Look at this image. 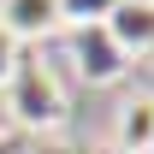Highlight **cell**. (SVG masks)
<instances>
[{
    "label": "cell",
    "instance_id": "6da1fadb",
    "mask_svg": "<svg viewBox=\"0 0 154 154\" xmlns=\"http://www.w3.org/2000/svg\"><path fill=\"white\" fill-rule=\"evenodd\" d=\"M6 113L18 119L24 131H59V119H65V89H59V77L48 59H24L12 65L6 77Z\"/></svg>",
    "mask_w": 154,
    "mask_h": 154
},
{
    "label": "cell",
    "instance_id": "7a4b0ae2",
    "mask_svg": "<svg viewBox=\"0 0 154 154\" xmlns=\"http://www.w3.org/2000/svg\"><path fill=\"white\" fill-rule=\"evenodd\" d=\"M0 30L12 48H48L65 36V6L59 0H0Z\"/></svg>",
    "mask_w": 154,
    "mask_h": 154
},
{
    "label": "cell",
    "instance_id": "3957f363",
    "mask_svg": "<svg viewBox=\"0 0 154 154\" xmlns=\"http://www.w3.org/2000/svg\"><path fill=\"white\" fill-rule=\"evenodd\" d=\"M65 42H71L77 77H83L89 89H107V83H119V77L131 71V59H125V54L113 48V42H107V30H101V24H83V30H65Z\"/></svg>",
    "mask_w": 154,
    "mask_h": 154
},
{
    "label": "cell",
    "instance_id": "277c9868",
    "mask_svg": "<svg viewBox=\"0 0 154 154\" xmlns=\"http://www.w3.org/2000/svg\"><path fill=\"white\" fill-rule=\"evenodd\" d=\"M101 30L125 59H148L154 54V0H119L101 18Z\"/></svg>",
    "mask_w": 154,
    "mask_h": 154
},
{
    "label": "cell",
    "instance_id": "5b68a950",
    "mask_svg": "<svg viewBox=\"0 0 154 154\" xmlns=\"http://www.w3.org/2000/svg\"><path fill=\"white\" fill-rule=\"evenodd\" d=\"M113 148L119 154H148L154 148V89H136V95L119 101V113H113Z\"/></svg>",
    "mask_w": 154,
    "mask_h": 154
},
{
    "label": "cell",
    "instance_id": "8992f818",
    "mask_svg": "<svg viewBox=\"0 0 154 154\" xmlns=\"http://www.w3.org/2000/svg\"><path fill=\"white\" fill-rule=\"evenodd\" d=\"M65 6V30H83V24H101L119 0H59Z\"/></svg>",
    "mask_w": 154,
    "mask_h": 154
},
{
    "label": "cell",
    "instance_id": "52a82bcc",
    "mask_svg": "<svg viewBox=\"0 0 154 154\" xmlns=\"http://www.w3.org/2000/svg\"><path fill=\"white\" fill-rule=\"evenodd\" d=\"M12 65H18V48L6 42V30H0V89H6V77H12Z\"/></svg>",
    "mask_w": 154,
    "mask_h": 154
},
{
    "label": "cell",
    "instance_id": "ba28073f",
    "mask_svg": "<svg viewBox=\"0 0 154 154\" xmlns=\"http://www.w3.org/2000/svg\"><path fill=\"white\" fill-rule=\"evenodd\" d=\"M148 154H154V148H148Z\"/></svg>",
    "mask_w": 154,
    "mask_h": 154
}]
</instances>
